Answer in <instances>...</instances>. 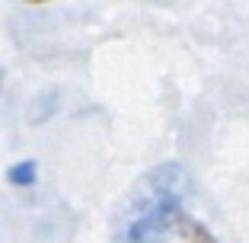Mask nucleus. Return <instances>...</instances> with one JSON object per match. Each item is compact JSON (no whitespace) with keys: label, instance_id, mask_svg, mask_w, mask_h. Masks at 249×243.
<instances>
[{"label":"nucleus","instance_id":"f257e3e1","mask_svg":"<svg viewBox=\"0 0 249 243\" xmlns=\"http://www.w3.org/2000/svg\"><path fill=\"white\" fill-rule=\"evenodd\" d=\"M36 176H38V169H36V163H32V160L16 163V167H10V173H7V179L13 186H32V183H36Z\"/></svg>","mask_w":249,"mask_h":243},{"label":"nucleus","instance_id":"f03ea898","mask_svg":"<svg viewBox=\"0 0 249 243\" xmlns=\"http://www.w3.org/2000/svg\"><path fill=\"white\" fill-rule=\"evenodd\" d=\"M32 3H42V0H32Z\"/></svg>","mask_w":249,"mask_h":243}]
</instances>
